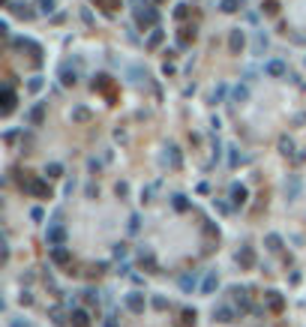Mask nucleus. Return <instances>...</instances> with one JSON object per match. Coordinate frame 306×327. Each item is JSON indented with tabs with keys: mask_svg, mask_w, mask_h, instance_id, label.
Masks as SVG:
<instances>
[{
	"mask_svg": "<svg viewBox=\"0 0 306 327\" xmlns=\"http://www.w3.org/2000/svg\"><path fill=\"white\" fill-rule=\"evenodd\" d=\"M243 45H246V36H243V30H231V36H228V48L234 51V54H240L243 51Z\"/></svg>",
	"mask_w": 306,
	"mask_h": 327,
	"instance_id": "8",
	"label": "nucleus"
},
{
	"mask_svg": "<svg viewBox=\"0 0 306 327\" xmlns=\"http://www.w3.org/2000/svg\"><path fill=\"white\" fill-rule=\"evenodd\" d=\"M168 159H171V165H174V168H180V150H177L174 144L168 147Z\"/></svg>",
	"mask_w": 306,
	"mask_h": 327,
	"instance_id": "26",
	"label": "nucleus"
},
{
	"mask_svg": "<svg viewBox=\"0 0 306 327\" xmlns=\"http://www.w3.org/2000/svg\"><path fill=\"white\" fill-rule=\"evenodd\" d=\"M93 90H105V93L111 96V78H108V75H96V78H93Z\"/></svg>",
	"mask_w": 306,
	"mask_h": 327,
	"instance_id": "17",
	"label": "nucleus"
},
{
	"mask_svg": "<svg viewBox=\"0 0 306 327\" xmlns=\"http://www.w3.org/2000/svg\"><path fill=\"white\" fill-rule=\"evenodd\" d=\"M195 318H198V315H195V309H186V312H183V321H186V327H189V324L195 327Z\"/></svg>",
	"mask_w": 306,
	"mask_h": 327,
	"instance_id": "31",
	"label": "nucleus"
},
{
	"mask_svg": "<svg viewBox=\"0 0 306 327\" xmlns=\"http://www.w3.org/2000/svg\"><path fill=\"white\" fill-rule=\"evenodd\" d=\"M96 3H99V6H105V9H114V6H117V0H96Z\"/></svg>",
	"mask_w": 306,
	"mask_h": 327,
	"instance_id": "37",
	"label": "nucleus"
},
{
	"mask_svg": "<svg viewBox=\"0 0 306 327\" xmlns=\"http://www.w3.org/2000/svg\"><path fill=\"white\" fill-rule=\"evenodd\" d=\"M195 39V27H180V45H189Z\"/></svg>",
	"mask_w": 306,
	"mask_h": 327,
	"instance_id": "23",
	"label": "nucleus"
},
{
	"mask_svg": "<svg viewBox=\"0 0 306 327\" xmlns=\"http://www.w3.org/2000/svg\"><path fill=\"white\" fill-rule=\"evenodd\" d=\"M3 105H0V114H12V108H15V90H12V87H9V84H6V87H3Z\"/></svg>",
	"mask_w": 306,
	"mask_h": 327,
	"instance_id": "6",
	"label": "nucleus"
},
{
	"mask_svg": "<svg viewBox=\"0 0 306 327\" xmlns=\"http://www.w3.org/2000/svg\"><path fill=\"white\" fill-rule=\"evenodd\" d=\"M9 9H12V12H15L18 18H27V21H30V18H33V15H36L33 9H27L24 3H9Z\"/></svg>",
	"mask_w": 306,
	"mask_h": 327,
	"instance_id": "16",
	"label": "nucleus"
},
{
	"mask_svg": "<svg viewBox=\"0 0 306 327\" xmlns=\"http://www.w3.org/2000/svg\"><path fill=\"white\" fill-rule=\"evenodd\" d=\"M72 120H75V123H87V120H90V111H87L84 105H78V108H72Z\"/></svg>",
	"mask_w": 306,
	"mask_h": 327,
	"instance_id": "18",
	"label": "nucleus"
},
{
	"mask_svg": "<svg viewBox=\"0 0 306 327\" xmlns=\"http://www.w3.org/2000/svg\"><path fill=\"white\" fill-rule=\"evenodd\" d=\"M216 285H219V276L210 270V273L204 276V282H201V295H213V291H216Z\"/></svg>",
	"mask_w": 306,
	"mask_h": 327,
	"instance_id": "10",
	"label": "nucleus"
},
{
	"mask_svg": "<svg viewBox=\"0 0 306 327\" xmlns=\"http://www.w3.org/2000/svg\"><path fill=\"white\" fill-rule=\"evenodd\" d=\"M162 36H165V33H162L159 27H156V30L150 33V36H147V42H144V45H147V48H156V45L162 42Z\"/></svg>",
	"mask_w": 306,
	"mask_h": 327,
	"instance_id": "21",
	"label": "nucleus"
},
{
	"mask_svg": "<svg viewBox=\"0 0 306 327\" xmlns=\"http://www.w3.org/2000/svg\"><path fill=\"white\" fill-rule=\"evenodd\" d=\"M264 306H267L270 312H276V315H279V312L285 309V297L279 295V291H264Z\"/></svg>",
	"mask_w": 306,
	"mask_h": 327,
	"instance_id": "5",
	"label": "nucleus"
},
{
	"mask_svg": "<svg viewBox=\"0 0 306 327\" xmlns=\"http://www.w3.org/2000/svg\"><path fill=\"white\" fill-rule=\"evenodd\" d=\"M27 87H30V90H39V87H42V78H33V81H30Z\"/></svg>",
	"mask_w": 306,
	"mask_h": 327,
	"instance_id": "39",
	"label": "nucleus"
},
{
	"mask_svg": "<svg viewBox=\"0 0 306 327\" xmlns=\"http://www.w3.org/2000/svg\"><path fill=\"white\" fill-rule=\"evenodd\" d=\"M45 243H48L51 249H60V246L66 243V228H63L60 222H51L48 231H45Z\"/></svg>",
	"mask_w": 306,
	"mask_h": 327,
	"instance_id": "2",
	"label": "nucleus"
},
{
	"mask_svg": "<svg viewBox=\"0 0 306 327\" xmlns=\"http://www.w3.org/2000/svg\"><path fill=\"white\" fill-rule=\"evenodd\" d=\"M246 195H249V189H246L243 183H234V186H231V201H234V204H243Z\"/></svg>",
	"mask_w": 306,
	"mask_h": 327,
	"instance_id": "15",
	"label": "nucleus"
},
{
	"mask_svg": "<svg viewBox=\"0 0 306 327\" xmlns=\"http://www.w3.org/2000/svg\"><path fill=\"white\" fill-rule=\"evenodd\" d=\"M246 96H249V90H246V87H234V102H243Z\"/></svg>",
	"mask_w": 306,
	"mask_h": 327,
	"instance_id": "33",
	"label": "nucleus"
},
{
	"mask_svg": "<svg viewBox=\"0 0 306 327\" xmlns=\"http://www.w3.org/2000/svg\"><path fill=\"white\" fill-rule=\"evenodd\" d=\"M60 171H63V168H60L57 162H51L48 168H45V174H48V177H60Z\"/></svg>",
	"mask_w": 306,
	"mask_h": 327,
	"instance_id": "30",
	"label": "nucleus"
},
{
	"mask_svg": "<svg viewBox=\"0 0 306 327\" xmlns=\"http://www.w3.org/2000/svg\"><path fill=\"white\" fill-rule=\"evenodd\" d=\"M9 327H33V324H30V321H24V318H15Z\"/></svg>",
	"mask_w": 306,
	"mask_h": 327,
	"instance_id": "36",
	"label": "nucleus"
},
{
	"mask_svg": "<svg viewBox=\"0 0 306 327\" xmlns=\"http://www.w3.org/2000/svg\"><path fill=\"white\" fill-rule=\"evenodd\" d=\"M123 300H126V309H129V312H135V315H141V312H144V306H147V300H144L141 291H129Z\"/></svg>",
	"mask_w": 306,
	"mask_h": 327,
	"instance_id": "4",
	"label": "nucleus"
},
{
	"mask_svg": "<svg viewBox=\"0 0 306 327\" xmlns=\"http://www.w3.org/2000/svg\"><path fill=\"white\" fill-rule=\"evenodd\" d=\"M150 303H153V309H168V300L165 297H153Z\"/></svg>",
	"mask_w": 306,
	"mask_h": 327,
	"instance_id": "32",
	"label": "nucleus"
},
{
	"mask_svg": "<svg viewBox=\"0 0 306 327\" xmlns=\"http://www.w3.org/2000/svg\"><path fill=\"white\" fill-rule=\"evenodd\" d=\"M237 264L240 267H252V264H255V252H252L249 246H243V249L237 252Z\"/></svg>",
	"mask_w": 306,
	"mask_h": 327,
	"instance_id": "12",
	"label": "nucleus"
},
{
	"mask_svg": "<svg viewBox=\"0 0 306 327\" xmlns=\"http://www.w3.org/2000/svg\"><path fill=\"white\" fill-rule=\"evenodd\" d=\"M21 189L33 198H51V186L39 177H21Z\"/></svg>",
	"mask_w": 306,
	"mask_h": 327,
	"instance_id": "1",
	"label": "nucleus"
},
{
	"mask_svg": "<svg viewBox=\"0 0 306 327\" xmlns=\"http://www.w3.org/2000/svg\"><path fill=\"white\" fill-rule=\"evenodd\" d=\"M195 285H198V273H192V270H189V273H183V276H180V291H183V295H192V291H195Z\"/></svg>",
	"mask_w": 306,
	"mask_h": 327,
	"instance_id": "7",
	"label": "nucleus"
},
{
	"mask_svg": "<svg viewBox=\"0 0 306 327\" xmlns=\"http://www.w3.org/2000/svg\"><path fill=\"white\" fill-rule=\"evenodd\" d=\"M261 12H267V15H276V12H279V3H276V0H264V3H261Z\"/></svg>",
	"mask_w": 306,
	"mask_h": 327,
	"instance_id": "25",
	"label": "nucleus"
},
{
	"mask_svg": "<svg viewBox=\"0 0 306 327\" xmlns=\"http://www.w3.org/2000/svg\"><path fill=\"white\" fill-rule=\"evenodd\" d=\"M39 120H42V105H36L30 111V123H39Z\"/></svg>",
	"mask_w": 306,
	"mask_h": 327,
	"instance_id": "34",
	"label": "nucleus"
},
{
	"mask_svg": "<svg viewBox=\"0 0 306 327\" xmlns=\"http://www.w3.org/2000/svg\"><path fill=\"white\" fill-rule=\"evenodd\" d=\"M174 207H177V210H189V201H186V195H174Z\"/></svg>",
	"mask_w": 306,
	"mask_h": 327,
	"instance_id": "27",
	"label": "nucleus"
},
{
	"mask_svg": "<svg viewBox=\"0 0 306 327\" xmlns=\"http://www.w3.org/2000/svg\"><path fill=\"white\" fill-rule=\"evenodd\" d=\"M60 81H63V84H75V81H78V75H75V69H69V66H63V69H60Z\"/></svg>",
	"mask_w": 306,
	"mask_h": 327,
	"instance_id": "19",
	"label": "nucleus"
},
{
	"mask_svg": "<svg viewBox=\"0 0 306 327\" xmlns=\"http://www.w3.org/2000/svg\"><path fill=\"white\" fill-rule=\"evenodd\" d=\"M114 255H117V258H123V255H126V246H123V243H120V246H114Z\"/></svg>",
	"mask_w": 306,
	"mask_h": 327,
	"instance_id": "38",
	"label": "nucleus"
},
{
	"mask_svg": "<svg viewBox=\"0 0 306 327\" xmlns=\"http://www.w3.org/2000/svg\"><path fill=\"white\" fill-rule=\"evenodd\" d=\"M240 6H243V0H222V3H219L222 12H237Z\"/></svg>",
	"mask_w": 306,
	"mask_h": 327,
	"instance_id": "22",
	"label": "nucleus"
},
{
	"mask_svg": "<svg viewBox=\"0 0 306 327\" xmlns=\"http://www.w3.org/2000/svg\"><path fill=\"white\" fill-rule=\"evenodd\" d=\"M186 15H189V6H183V3H180V6L174 9V18H177V21H183Z\"/></svg>",
	"mask_w": 306,
	"mask_h": 327,
	"instance_id": "28",
	"label": "nucleus"
},
{
	"mask_svg": "<svg viewBox=\"0 0 306 327\" xmlns=\"http://www.w3.org/2000/svg\"><path fill=\"white\" fill-rule=\"evenodd\" d=\"M279 150H282V153L288 156V153L294 150V144H291V138H282V141H279Z\"/></svg>",
	"mask_w": 306,
	"mask_h": 327,
	"instance_id": "29",
	"label": "nucleus"
},
{
	"mask_svg": "<svg viewBox=\"0 0 306 327\" xmlns=\"http://www.w3.org/2000/svg\"><path fill=\"white\" fill-rule=\"evenodd\" d=\"M135 21H138V27H156V21H159V12L153 9V6H141L135 12Z\"/></svg>",
	"mask_w": 306,
	"mask_h": 327,
	"instance_id": "3",
	"label": "nucleus"
},
{
	"mask_svg": "<svg viewBox=\"0 0 306 327\" xmlns=\"http://www.w3.org/2000/svg\"><path fill=\"white\" fill-rule=\"evenodd\" d=\"M264 72H267L270 78H279V75H285V63H282V60H270V63L264 66Z\"/></svg>",
	"mask_w": 306,
	"mask_h": 327,
	"instance_id": "14",
	"label": "nucleus"
},
{
	"mask_svg": "<svg viewBox=\"0 0 306 327\" xmlns=\"http://www.w3.org/2000/svg\"><path fill=\"white\" fill-rule=\"evenodd\" d=\"M213 318H216L219 324H231V321H234V312H231L228 306H219V309H213Z\"/></svg>",
	"mask_w": 306,
	"mask_h": 327,
	"instance_id": "11",
	"label": "nucleus"
},
{
	"mask_svg": "<svg viewBox=\"0 0 306 327\" xmlns=\"http://www.w3.org/2000/svg\"><path fill=\"white\" fill-rule=\"evenodd\" d=\"M264 243H267V249H273V252H279V249H282V237H279V234H267V237H264Z\"/></svg>",
	"mask_w": 306,
	"mask_h": 327,
	"instance_id": "20",
	"label": "nucleus"
},
{
	"mask_svg": "<svg viewBox=\"0 0 306 327\" xmlns=\"http://www.w3.org/2000/svg\"><path fill=\"white\" fill-rule=\"evenodd\" d=\"M69 321H72V327H90V315L84 309H72L69 312Z\"/></svg>",
	"mask_w": 306,
	"mask_h": 327,
	"instance_id": "9",
	"label": "nucleus"
},
{
	"mask_svg": "<svg viewBox=\"0 0 306 327\" xmlns=\"http://www.w3.org/2000/svg\"><path fill=\"white\" fill-rule=\"evenodd\" d=\"M105 327H117V318H114V315H108V318H105Z\"/></svg>",
	"mask_w": 306,
	"mask_h": 327,
	"instance_id": "40",
	"label": "nucleus"
},
{
	"mask_svg": "<svg viewBox=\"0 0 306 327\" xmlns=\"http://www.w3.org/2000/svg\"><path fill=\"white\" fill-rule=\"evenodd\" d=\"M51 261L54 264H69L72 261V255H69L66 246H60V249H51Z\"/></svg>",
	"mask_w": 306,
	"mask_h": 327,
	"instance_id": "13",
	"label": "nucleus"
},
{
	"mask_svg": "<svg viewBox=\"0 0 306 327\" xmlns=\"http://www.w3.org/2000/svg\"><path fill=\"white\" fill-rule=\"evenodd\" d=\"M231 295L237 297V306H240V309H249V297H246V291H243V288H234Z\"/></svg>",
	"mask_w": 306,
	"mask_h": 327,
	"instance_id": "24",
	"label": "nucleus"
},
{
	"mask_svg": "<svg viewBox=\"0 0 306 327\" xmlns=\"http://www.w3.org/2000/svg\"><path fill=\"white\" fill-rule=\"evenodd\" d=\"M54 9V0H39V12H51Z\"/></svg>",
	"mask_w": 306,
	"mask_h": 327,
	"instance_id": "35",
	"label": "nucleus"
}]
</instances>
